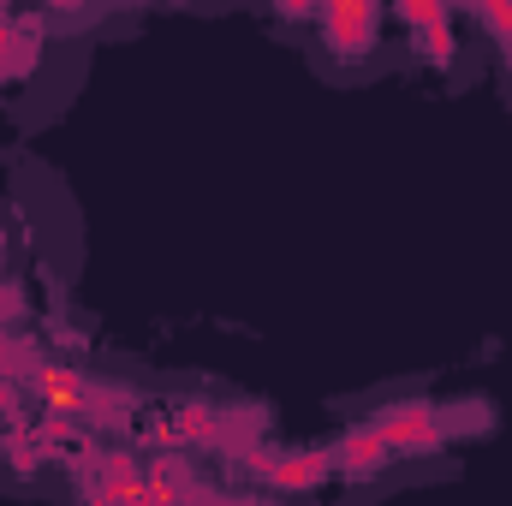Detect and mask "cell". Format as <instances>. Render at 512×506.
<instances>
[{
	"mask_svg": "<svg viewBox=\"0 0 512 506\" xmlns=\"http://www.w3.org/2000/svg\"><path fill=\"white\" fill-rule=\"evenodd\" d=\"M316 24V72L334 78V84H364L387 66V48H382V24L387 12L376 6H322V12H304Z\"/></svg>",
	"mask_w": 512,
	"mask_h": 506,
	"instance_id": "6da1fadb",
	"label": "cell"
},
{
	"mask_svg": "<svg viewBox=\"0 0 512 506\" xmlns=\"http://www.w3.org/2000/svg\"><path fill=\"white\" fill-rule=\"evenodd\" d=\"M495 66H501V90H507V108H512V42H495Z\"/></svg>",
	"mask_w": 512,
	"mask_h": 506,
	"instance_id": "7a4b0ae2",
	"label": "cell"
}]
</instances>
